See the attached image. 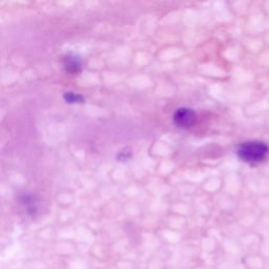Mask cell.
<instances>
[{"label": "cell", "mask_w": 269, "mask_h": 269, "mask_svg": "<svg viewBox=\"0 0 269 269\" xmlns=\"http://www.w3.org/2000/svg\"><path fill=\"white\" fill-rule=\"evenodd\" d=\"M64 66L69 73H75L79 68H80V62L77 58L68 56L64 60Z\"/></svg>", "instance_id": "obj_3"}, {"label": "cell", "mask_w": 269, "mask_h": 269, "mask_svg": "<svg viewBox=\"0 0 269 269\" xmlns=\"http://www.w3.org/2000/svg\"><path fill=\"white\" fill-rule=\"evenodd\" d=\"M66 102L68 103H79L83 101V98L80 95H77L74 93H67L64 95Z\"/></svg>", "instance_id": "obj_4"}, {"label": "cell", "mask_w": 269, "mask_h": 269, "mask_svg": "<svg viewBox=\"0 0 269 269\" xmlns=\"http://www.w3.org/2000/svg\"><path fill=\"white\" fill-rule=\"evenodd\" d=\"M268 153V147L263 142H245L239 147L238 155L243 161L259 162L263 160Z\"/></svg>", "instance_id": "obj_1"}, {"label": "cell", "mask_w": 269, "mask_h": 269, "mask_svg": "<svg viewBox=\"0 0 269 269\" xmlns=\"http://www.w3.org/2000/svg\"><path fill=\"white\" fill-rule=\"evenodd\" d=\"M174 120L177 125L180 127L192 126L196 120V114L191 108H179L175 113Z\"/></svg>", "instance_id": "obj_2"}]
</instances>
